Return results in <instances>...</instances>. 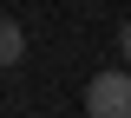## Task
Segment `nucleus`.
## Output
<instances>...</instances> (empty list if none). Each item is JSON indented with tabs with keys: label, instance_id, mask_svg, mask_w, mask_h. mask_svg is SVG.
<instances>
[{
	"label": "nucleus",
	"instance_id": "nucleus-1",
	"mask_svg": "<svg viewBox=\"0 0 131 118\" xmlns=\"http://www.w3.org/2000/svg\"><path fill=\"white\" fill-rule=\"evenodd\" d=\"M85 112L92 118H131V72H98L85 85Z\"/></svg>",
	"mask_w": 131,
	"mask_h": 118
},
{
	"label": "nucleus",
	"instance_id": "nucleus-2",
	"mask_svg": "<svg viewBox=\"0 0 131 118\" xmlns=\"http://www.w3.org/2000/svg\"><path fill=\"white\" fill-rule=\"evenodd\" d=\"M20 59H26V33L0 13V66H20Z\"/></svg>",
	"mask_w": 131,
	"mask_h": 118
},
{
	"label": "nucleus",
	"instance_id": "nucleus-3",
	"mask_svg": "<svg viewBox=\"0 0 131 118\" xmlns=\"http://www.w3.org/2000/svg\"><path fill=\"white\" fill-rule=\"evenodd\" d=\"M118 46H125V59H131V20H125V33H118Z\"/></svg>",
	"mask_w": 131,
	"mask_h": 118
}]
</instances>
